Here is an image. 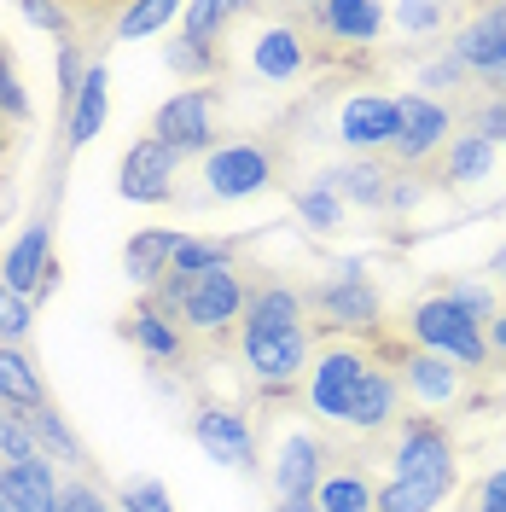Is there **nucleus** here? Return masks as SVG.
Returning a JSON list of instances; mask_svg holds the SVG:
<instances>
[{"label":"nucleus","instance_id":"36","mask_svg":"<svg viewBox=\"0 0 506 512\" xmlns=\"http://www.w3.org/2000/svg\"><path fill=\"white\" fill-rule=\"evenodd\" d=\"M163 64H169L175 76H210V70H216V47L181 35V41H163Z\"/></svg>","mask_w":506,"mask_h":512},{"label":"nucleus","instance_id":"30","mask_svg":"<svg viewBox=\"0 0 506 512\" xmlns=\"http://www.w3.org/2000/svg\"><path fill=\"white\" fill-rule=\"evenodd\" d=\"M30 419V431H35V448L47 454V460H64V466H76L82 460V443H76V431L64 425V414L47 402V408H35V414H24Z\"/></svg>","mask_w":506,"mask_h":512},{"label":"nucleus","instance_id":"8","mask_svg":"<svg viewBox=\"0 0 506 512\" xmlns=\"http://www.w3.org/2000/svg\"><path fill=\"white\" fill-rule=\"evenodd\" d=\"M192 443L204 448L216 466H227V472H256L251 414L233 408V402H204V408L192 414Z\"/></svg>","mask_w":506,"mask_h":512},{"label":"nucleus","instance_id":"11","mask_svg":"<svg viewBox=\"0 0 506 512\" xmlns=\"http://www.w3.org/2000/svg\"><path fill=\"white\" fill-rule=\"evenodd\" d=\"M402 134V105L390 94H349L338 105V140H344L355 158H373V152H390Z\"/></svg>","mask_w":506,"mask_h":512},{"label":"nucleus","instance_id":"4","mask_svg":"<svg viewBox=\"0 0 506 512\" xmlns=\"http://www.w3.org/2000/svg\"><path fill=\"white\" fill-rule=\"evenodd\" d=\"M379 361L361 350V344H326V350L309 361V379H303V390H309V408H315L326 425H344L349 408H355V390L367 384V373H373Z\"/></svg>","mask_w":506,"mask_h":512},{"label":"nucleus","instance_id":"20","mask_svg":"<svg viewBox=\"0 0 506 512\" xmlns=\"http://www.w3.org/2000/svg\"><path fill=\"white\" fill-rule=\"evenodd\" d=\"M309 70V41L291 30V24H274V30H262L251 41V76L256 82H297Z\"/></svg>","mask_w":506,"mask_h":512},{"label":"nucleus","instance_id":"43","mask_svg":"<svg viewBox=\"0 0 506 512\" xmlns=\"http://www.w3.org/2000/svg\"><path fill=\"white\" fill-rule=\"evenodd\" d=\"M18 18H24L30 30H53V35H64V30H70V12H64V6H41V0H30V6H18Z\"/></svg>","mask_w":506,"mask_h":512},{"label":"nucleus","instance_id":"17","mask_svg":"<svg viewBox=\"0 0 506 512\" xmlns=\"http://www.w3.org/2000/svg\"><path fill=\"white\" fill-rule=\"evenodd\" d=\"M181 239H187L181 227H140V233L123 245V274L152 297V291L175 274V251H181Z\"/></svg>","mask_w":506,"mask_h":512},{"label":"nucleus","instance_id":"35","mask_svg":"<svg viewBox=\"0 0 506 512\" xmlns=\"http://www.w3.org/2000/svg\"><path fill=\"white\" fill-rule=\"evenodd\" d=\"M390 24L402 35H437L448 24V6H437V0H402V6H390Z\"/></svg>","mask_w":506,"mask_h":512},{"label":"nucleus","instance_id":"34","mask_svg":"<svg viewBox=\"0 0 506 512\" xmlns=\"http://www.w3.org/2000/svg\"><path fill=\"white\" fill-rule=\"evenodd\" d=\"M30 326H35V297L0 286V344H6V350H18V344L30 338Z\"/></svg>","mask_w":506,"mask_h":512},{"label":"nucleus","instance_id":"50","mask_svg":"<svg viewBox=\"0 0 506 512\" xmlns=\"http://www.w3.org/2000/svg\"><path fill=\"white\" fill-rule=\"evenodd\" d=\"M489 88H495V94H506V70H501V76H489Z\"/></svg>","mask_w":506,"mask_h":512},{"label":"nucleus","instance_id":"27","mask_svg":"<svg viewBox=\"0 0 506 512\" xmlns=\"http://www.w3.org/2000/svg\"><path fill=\"white\" fill-rule=\"evenodd\" d=\"M128 338L152 355V361H175V355L187 350V332L163 315L152 297H140V303H134V315H128Z\"/></svg>","mask_w":506,"mask_h":512},{"label":"nucleus","instance_id":"16","mask_svg":"<svg viewBox=\"0 0 506 512\" xmlns=\"http://www.w3.org/2000/svg\"><path fill=\"white\" fill-rule=\"evenodd\" d=\"M309 24L332 47H373L379 30L390 24V6H379V0H320V6H309Z\"/></svg>","mask_w":506,"mask_h":512},{"label":"nucleus","instance_id":"28","mask_svg":"<svg viewBox=\"0 0 506 512\" xmlns=\"http://www.w3.org/2000/svg\"><path fill=\"white\" fill-rule=\"evenodd\" d=\"M315 507L320 512H379V483L367 472H326Z\"/></svg>","mask_w":506,"mask_h":512},{"label":"nucleus","instance_id":"18","mask_svg":"<svg viewBox=\"0 0 506 512\" xmlns=\"http://www.w3.org/2000/svg\"><path fill=\"white\" fill-rule=\"evenodd\" d=\"M59 495H64V483L47 454H30V460L0 472V501L12 512H59Z\"/></svg>","mask_w":506,"mask_h":512},{"label":"nucleus","instance_id":"9","mask_svg":"<svg viewBox=\"0 0 506 512\" xmlns=\"http://www.w3.org/2000/svg\"><path fill=\"white\" fill-rule=\"evenodd\" d=\"M181 163H187L181 152H169L163 140L140 134L123 152V163H117V192H123L128 204H169L175 181H181Z\"/></svg>","mask_w":506,"mask_h":512},{"label":"nucleus","instance_id":"38","mask_svg":"<svg viewBox=\"0 0 506 512\" xmlns=\"http://www.w3.org/2000/svg\"><path fill=\"white\" fill-rule=\"evenodd\" d=\"M117 512H175V501H169V489L158 478H140L117 489Z\"/></svg>","mask_w":506,"mask_h":512},{"label":"nucleus","instance_id":"5","mask_svg":"<svg viewBox=\"0 0 506 512\" xmlns=\"http://www.w3.org/2000/svg\"><path fill=\"white\" fill-rule=\"evenodd\" d=\"M454 437H448V425L437 419H402L396 425V454H390V478L402 483H425V489H437L448 495L454 489Z\"/></svg>","mask_w":506,"mask_h":512},{"label":"nucleus","instance_id":"21","mask_svg":"<svg viewBox=\"0 0 506 512\" xmlns=\"http://www.w3.org/2000/svg\"><path fill=\"white\" fill-rule=\"evenodd\" d=\"M402 390H408L413 402H425V408H448V402H460V390H466V373L454 367V361H443V355H425L413 350L402 355Z\"/></svg>","mask_w":506,"mask_h":512},{"label":"nucleus","instance_id":"44","mask_svg":"<svg viewBox=\"0 0 506 512\" xmlns=\"http://www.w3.org/2000/svg\"><path fill=\"white\" fill-rule=\"evenodd\" d=\"M477 134H489L495 146H506V94H495L483 111H477Z\"/></svg>","mask_w":506,"mask_h":512},{"label":"nucleus","instance_id":"12","mask_svg":"<svg viewBox=\"0 0 506 512\" xmlns=\"http://www.w3.org/2000/svg\"><path fill=\"white\" fill-rule=\"evenodd\" d=\"M53 274H59V262H53V222L35 216V222L18 227V239L0 256V286L24 291V297H35V291L47 297L53 291Z\"/></svg>","mask_w":506,"mask_h":512},{"label":"nucleus","instance_id":"13","mask_svg":"<svg viewBox=\"0 0 506 512\" xmlns=\"http://www.w3.org/2000/svg\"><path fill=\"white\" fill-rule=\"evenodd\" d=\"M274 495L280 501H315L320 483H326V448H320L315 431H285L280 448H274Z\"/></svg>","mask_w":506,"mask_h":512},{"label":"nucleus","instance_id":"3","mask_svg":"<svg viewBox=\"0 0 506 512\" xmlns=\"http://www.w3.org/2000/svg\"><path fill=\"white\" fill-rule=\"evenodd\" d=\"M239 361L262 390H291L315 361L309 326H239Z\"/></svg>","mask_w":506,"mask_h":512},{"label":"nucleus","instance_id":"2","mask_svg":"<svg viewBox=\"0 0 506 512\" xmlns=\"http://www.w3.org/2000/svg\"><path fill=\"white\" fill-rule=\"evenodd\" d=\"M408 338L425 355L454 361L460 373H472V367L489 361V326L466 315L448 291H431V297H419V303H413V309H408Z\"/></svg>","mask_w":506,"mask_h":512},{"label":"nucleus","instance_id":"47","mask_svg":"<svg viewBox=\"0 0 506 512\" xmlns=\"http://www.w3.org/2000/svg\"><path fill=\"white\" fill-rule=\"evenodd\" d=\"M489 350H501V355H506V309L489 320Z\"/></svg>","mask_w":506,"mask_h":512},{"label":"nucleus","instance_id":"39","mask_svg":"<svg viewBox=\"0 0 506 512\" xmlns=\"http://www.w3.org/2000/svg\"><path fill=\"white\" fill-rule=\"evenodd\" d=\"M448 297H454V303H460V309H466L472 320H483V326H489V320L501 315V303H495V291L483 286V280H454V286H448Z\"/></svg>","mask_w":506,"mask_h":512},{"label":"nucleus","instance_id":"15","mask_svg":"<svg viewBox=\"0 0 506 512\" xmlns=\"http://www.w3.org/2000/svg\"><path fill=\"white\" fill-rule=\"evenodd\" d=\"M448 53L466 64V76H501L506 70V0L501 6H477L472 18L460 24V35L448 41Z\"/></svg>","mask_w":506,"mask_h":512},{"label":"nucleus","instance_id":"26","mask_svg":"<svg viewBox=\"0 0 506 512\" xmlns=\"http://www.w3.org/2000/svg\"><path fill=\"white\" fill-rule=\"evenodd\" d=\"M303 320H309V297L285 280H268V286H251L239 326H303Z\"/></svg>","mask_w":506,"mask_h":512},{"label":"nucleus","instance_id":"46","mask_svg":"<svg viewBox=\"0 0 506 512\" xmlns=\"http://www.w3.org/2000/svg\"><path fill=\"white\" fill-rule=\"evenodd\" d=\"M483 501H495V507H506V466H501V472H489V478H483Z\"/></svg>","mask_w":506,"mask_h":512},{"label":"nucleus","instance_id":"41","mask_svg":"<svg viewBox=\"0 0 506 512\" xmlns=\"http://www.w3.org/2000/svg\"><path fill=\"white\" fill-rule=\"evenodd\" d=\"M59 512H117V501H105L88 478H70L59 495Z\"/></svg>","mask_w":506,"mask_h":512},{"label":"nucleus","instance_id":"23","mask_svg":"<svg viewBox=\"0 0 506 512\" xmlns=\"http://www.w3.org/2000/svg\"><path fill=\"white\" fill-rule=\"evenodd\" d=\"M396 408H402V379L396 373H384V367H373L367 373V384L355 390V408H349L344 431H384V425H396Z\"/></svg>","mask_w":506,"mask_h":512},{"label":"nucleus","instance_id":"45","mask_svg":"<svg viewBox=\"0 0 506 512\" xmlns=\"http://www.w3.org/2000/svg\"><path fill=\"white\" fill-rule=\"evenodd\" d=\"M419 198H425V187H419V181H413V175H402V181H396V175H390V198H384V210H413V204H419Z\"/></svg>","mask_w":506,"mask_h":512},{"label":"nucleus","instance_id":"51","mask_svg":"<svg viewBox=\"0 0 506 512\" xmlns=\"http://www.w3.org/2000/svg\"><path fill=\"white\" fill-rule=\"evenodd\" d=\"M0 512H12V507H6V501H0Z\"/></svg>","mask_w":506,"mask_h":512},{"label":"nucleus","instance_id":"37","mask_svg":"<svg viewBox=\"0 0 506 512\" xmlns=\"http://www.w3.org/2000/svg\"><path fill=\"white\" fill-rule=\"evenodd\" d=\"M30 454H41L30 419L12 414V408H0V466H18V460H30Z\"/></svg>","mask_w":506,"mask_h":512},{"label":"nucleus","instance_id":"42","mask_svg":"<svg viewBox=\"0 0 506 512\" xmlns=\"http://www.w3.org/2000/svg\"><path fill=\"white\" fill-rule=\"evenodd\" d=\"M460 82H466V64L454 59V53H448V59H431L419 70V88H431V99L443 94V88H460Z\"/></svg>","mask_w":506,"mask_h":512},{"label":"nucleus","instance_id":"48","mask_svg":"<svg viewBox=\"0 0 506 512\" xmlns=\"http://www.w3.org/2000/svg\"><path fill=\"white\" fill-rule=\"evenodd\" d=\"M489 274H495V280H501V286H506V245H501V251H495V256H489Z\"/></svg>","mask_w":506,"mask_h":512},{"label":"nucleus","instance_id":"31","mask_svg":"<svg viewBox=\"0 0 506 512\" xmlns=\"http://www.w3.org/2000/svg\"><path fill=\"white\" fill-rule=\"evenodd\" d=\"M239 12H245V6H227V0H192V6H181V35L204 41V47H216L222 30L239 18Z\"/></svg>","mask_w":506,"mask_h":512},{"label":"nucleus","instance_id":"40","mask_svg":"<svg viewBox=\"0 0 506 512\" xmlns=\"http://www.w3.org/2000/svg\"><path fill=\"white\" fill-rule=\"evenodd\" d=\"M0 117H12V123L30 117V94H24V82H18V70H12L6 53H0Z\"/></svg>","mask_w":506,"mask_h":512},{"label":"nucleus","instance_id":"29","mask_svg":"<svg viewBox=\"0 0 506 512\" xmlns=\"http://www.w3.org/2000/svg\"><path fill=\"white\" fill-rule=\"evenodd\" d=\"M291 210H297V222L309 227V233H338L344 227V198L332 187H320V181H309V187H297L291 192Z\"/></svg>","mask_w":506,"mask_h":512},{"label":"nucleus","instance_id":"1","mask_svg":"<svg viewBox=\"0 0 506 512\" xmlns=\"http://www.w3.org/2000/svg\"><path fill=\"white\" fill-rule=\"evenodd\" d=\"M163 315L175 320L181 332H227L233 320H245V303H251V286L245 274L227 262V268H210V274H169L158 291H152Z\"/></svg>","mask_w":506,"mask_h":512},{"label":"nucleus","instance_id":"32","mask_svg":"<svg viewBox=\"0 0 506 512\" xmlns=\"http://www.w3.org/2000/svg\"><path fill=\"white\" fill-rule=\"evenodd\" d=\"M181 18L175 0H140V6H123L117 12V41H140V35H158Z\"/></svg>","mask_w":506,"mask_h":512},{"label":"nucleus","instance_id":"19","mask_svg":"<svg viewBox=\"0 0 506 512\" xmlns=\"http://www.w3.org/2000/svg\"><path fill=\"white\" fill-rule=\"evenodd\" d=\"M105 117H111V70H105V64H88L82 88L70 99V117H64V146H70V152L94 146L99 134H105Z\"/></svg>","mask_w":506,"mask_h":512},{"label":"nucleus","instance_id":"49","mask_svg":"<svg viewBox=\"0 0 506 512\" xmlns=\"http://www.w3.org/2000/svg\"><path fill=\"white\" fill-rule=\"evenodd\" d=\"M274 512H320V507H315V501H280Z\"/></svg>","mask_w":506,"mask_h":512},{"label":"nucleus","instance_id":"14","mask_svg":"<svg viewBox=\"0 0 506 512\" xmlns=\"http://www.w3.org/2000/svg\"><path fill=\"white\" fill-rule=\"evenodd\" d=\"M396 105H402V134H396V146H390L396 158L419 169L425 158L448 152V140H454V117H448L443 99H431V94H402Z\"/></svg>","mask_w":506,"mask_h":512},{"label":"nucleus","instance_id":"33","mask_svg":"<svg viewBox=\"0 0 506 512\" xmlns=\"http://www.w3.org/2000/svg\"><path fill=\"white\" fill-rule=\"evenodd\" d=\"M448 495L425 489V483H402V478H384L379 483V512H437Z\"/></svg>","mask_w":506,"mask_h":512},{"label":"nucleus","instance_id":"25","mask_svg":"<svg viewBox=\"0 0 506 512\" xmlns=\"http://www.w3.org/2000/svg\"><path fill=\"white\" fill-rule=\"evenodd\" d=\"M0 408H12V414L47 408V379H41V367H35L24 350H6V344H0Z\"/></svg>","mask_w":506,"mask_h":512},{"label":"nucleus","instance_id":"24","mask_svg":"<svg viewBox=\"0 0 506 512\" xmlns=\"http://www.w3.org/2000/svg\"><path fill=\"white\" fill-rule=\"evenodd\" d=\"M495 158H501V146H495L489 134H477V128L454 134V140H448V152H443L448 187H483V181L495 175Z\"/></svg>","mask_w":506,"mask_h":512},{"label":"nucleus","instance_id":"7","mask_svg":"<svg viewBox=\"0 0 506 512\" xmlns=\"http://www.w3.org/2000/svg\"><path fill=\"white\" fill-rule=\"evenodd\" d=\"M315 309L326 315V326H338V332H373L379 326V286H373V274H367V262H338L326 280L315 286Z\"/></svg>","mask_w":506,"mask_h":512},{"label":"nucleus","instance_id":"6","mask_svg":"<svg viewBox=\"0 0 506 512\" xmlns=\"http://www.w3.org/2000/svg\"><path fill=\"white\" fill-rule=\"evenodd\" d=\"M152 140H163L181 158H210L216 140V94L210 88H175L152 117Z\"/></svg>","mask_w":506,"mask_h":512},{"label":"nucleus","instance_id":"22","mask_svg":"<svg viewBox=\"0 0 506 512\" xmlns=\"http://www.w3.org/2000/svg\"><path fill=\"white\" fill-rule=\"evenodd\" d=\"M315 181L332 187L344 204H361V210H384V198H390V169L379 158H349L338 169H320Z\"/></svg>","mask_w":506,"mask_h":512},{"label":"nucleus","instance_id":"52","mask_svg":"<svg viewBox=\"0 0 506 512\" xmlns=\"http://www.w3.org/2000/svg\"><path fill=\"white\" fill-rule=\"evenodd\" d=\"M0 472H6V466H0Z\"/></svg>","mask_w":506,"mask_h":512},{"label":"nucleus","instance_id":"10","mask_svg":"<svg viewBox=\"0 0 506 512\" xmlns=\"http://www.w3.org/2000/svg\"><path fill=\"white\" fill-rule=\"evenodd\" d=\"M268 181H274V158L256 140H227V146H216L204 158V187H210V198H222V204L256 198V192H268Z\"/></svg>","mask_w":506,"mask_h":512}]
</instances>
